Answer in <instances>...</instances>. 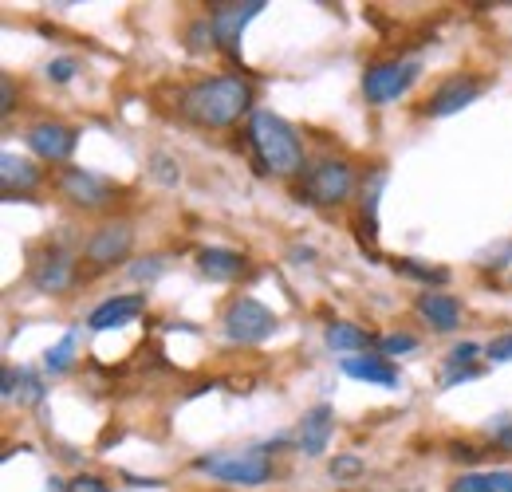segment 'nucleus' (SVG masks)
I'll list each match as a JSON object with an SVG mask.
<instances>
[{"label": "nucleus", "instance_id": "obj_4", "mask_svg": "<svg viewBox=\"0 0 512 492\" xmlns=\"http://www.w3.org/2000/svg\"><path fill=\"white\" fill-rule=\"evenodd\" d=\"M276 327H280L276 311L264 308L260 300H253V296H233L229 308H225V315H221V331H225V339L237 343V347L268 343V339L276 335Z\"/></svg>", "mask_w": 512, "mask_h": 492}, {"label": "nucleus", "instance_id": "obj_3", "mask_svg": "<svg viewBox=\"0 0 512 492\" xmlns=\"http://www.w3.org/2000/svg\"><path fill=\"white\" fill-rule=\"evenodd\" d=\"M197 473H209L213 481L221 485H233V489H260V485H272L276 477V465H272V453L264 445L256 449H225V453H205L193 461Z\"/></svg>", "mask_w": 512, "mask_h": 492}, {"label": "nucleus", "instance_id": "obj_31", "mask_svg": "<svg viewBox=\"0 0 512 492\" xmlns=\"http://www.w3.org/2000/svg\"><path fill=\"white\" fill-rule=\"evenodd\" d=\"M75 71H79V63L75 60H52L48 63V79H52V83H67V79H71V75H75Z\"/></svg>", "mask_w": 512, "mask_h": 492}, {"label": "nucleus", "instance_id": "obj_13", "mask_svg": "<svg viewBox=\"0 0 512 492\" xmlns=\"http://www.w3.org/2000/svg\"><path fill=\"white\" fill-rule=\"evenodd\" d=\"M40 185H44V170H40L32 158H24V154H16V150H4V154H0V193H4V201L28 197V193H36Z\"/></svg>", "mask_w": 512, "mask_h": 492}, {"label": "nucleus", "instance_id": "obj_24", "mask_svg": "<svg viewBox=\"0 0 512 492\" xmlns=\"http://www.w3.org/2000/svg\"><path fill=\"white\" fill-rule=\"evenodd\" d=\"M186 44H190V52H209V48H217V36H213L209 16H205V20H193L190 32H186Z\"/></svg>", "mask_w": 512, "mask_h": 492}, {"label": "nucleus", "instance_id": "obj_26", "mask_svg": "<svg viewBox=\"0 0 512 492\" xmlns=\"http://www.w3.org/2000/svg\"><path fill=\"white\" fill-rule=\"evenodd\" d=\"M150 162H154V178H158V182L178 185V178H182V174H178V166H174V158H170V154H154Z\"/></svg>", "mask_w": 512, "mask_h": 492}, {"label": "nucleus", "instance_id": "obj_29", "mask_svg": "<svg viewBox=\"0 0 512 492\" xmlns=\"http://www.w3.org/2000/svg\"><path fill=\"white\" fill-rule=\"evenodd\" d=\"M67 492H107V481L95 477V473H79L67 481Z\"/></svg>", "mask_w": 512, "mask_h": 492}, {"label": "nucleus", "instance_id": "obj_16", "mask_svg": "<svg viewBox=\"0 0 512 492\" xmlns=\"http://www.w3.org/2000/svg\"><path fill=\"white\" fill-rule=\"evenodd\" d=\"M245 268H249V260H245L237 248H201V252H197V272L209 276V280L229 284V280H237Z\"/></svg>", "mask_w": 512, "mask_h": 492}, {"label": "nucleus", "instance_id": "obj_25", "mask_svg": "<svg viewBox=\"0 0 512 492\" xmlns=\"http://www.w3.org/2000/svg\"><path fill=\"white\" fill-rule=\"evenodd\" d=\"M414 347H418V339H414V335H406V331L379 339V355H383V359H390V355H406V351H414Z\"/></svg>", "mask_w": 512, "mask_h": 492}, {"label": "nucleus", "instance_id": "obj_12", "mask_svg": "<svg viewBox=\"0 0 512 492\" xmlns=\"http://www.w3.org/2000/svg\"><path fill=\"white\" fill-rule=\"evenodd\" d=\"M130 248H134V225L130 221H107L91 233L87 241V264L95 268H111L119 260H127Z\"/></svg>", "mask_w": 512, "mask_h": 492}, {"label": "nucleus", "instance_id": "obj_20", "mask_svg": "<svg viewBox=\"0 0 512 492\" xmlns=\"http://www.w3.org/2000/svg\"><path fill=\"white\" fill-rule=\"evenodd\" d=\"M323 343L335 351V355H347L351 359V351H367L371 343H379L371 331H363L359 323H347V319H335V323H327V331H323Z\"/></svg>", "mask_w": 512, "mask_h": 492}, {"label": "nucleus", "instance_id": "obj_14", "mask_svg": "<svg viewBox=\"0 0 512 492\" xmlns=\"http://www.w3.org/2000/svg\"><path fill=\"white\" fill-rule=\"evenodd\" d=\"M142 311H146V296H142V292H130V296H115V300H107V304H99V308L91 311L87 327H91V331H111V327H127V323H134V319H138Z\"/></svg>", "mask_w": 512, "mask_h": 492}, {"label": "nucleus", "instance_id": "obj_11", "mask_svg": "<svg viewBox=\"0 0 512 492\" xmlns=\"http://www.w3.org/2000/svg\"><path fill=\"white\" fill-rule=\"evenodd\" d=\"M24 142H28V150H32L40 162L64 166V162H71V154H75V146H79V130L67 123H56V119H44V123L28 126Z\"/></svg>", "mask_w": 512, "mask_h": 492}, {"label": "nucleus", "instance_id": "obj_18", "mask_svg": "<svg viewBox=\"0 0 512 492\" xmlns=\"http://www.w3.org/2000/svg\"><path fill=\"white\" fill-rule=\"evenodd\" d=\"M414 311L434 327V331H453L457 323H461V304L449 296V292H422L418 300H414Z\"/></svg>", "mask_w": 512, "mask_h": 492}, {"label": "nucleus", "instance_id": "obj_2", "mask_svg": "<svg viewBox=\"0 0 512 492\" xmlns=\"http://www.w3.org/2000/svg\"><path fill=\"white\" fill-rule=\"evenodd\" d=\"M249 146H253L256 162L268 178H304V170L312 166L304 154V142L296 134V126L272 111H253L249 119Z\"/></svg>", "mask_w": 512, "mask_h": 492}, {"label": "nucleus", "instance_id": "obj_17", "mask_svg": "<svg viewBox=\"0 0 512 492\" xmlns=\"http://www.w3.org/2000/svg\"><path fill=\"white\" fill-rule=\"evenodd\" d=\"M343 374L359 378L367 386H386V390L398 386V367L383 355H351V359H343Z\"/></svg>", "mask_w": 512, "mask_h": 492}, {"label": "nucleus", "instance_id": "obj_8", "mask_svg": "<svg viewBox=\"0 0 512 492\" xmlns=\"http://www.w3.org/2000/svg\"><path fill=\"white\" fill-rule=\"evenodd\" d=\"M260 8H264V0H217V4H209V24L217 36V48L229 60H241V36H245L249 20L260 16Z\"/></svg>", "mask_w": 512, "mask_h": 492}, {"label": "nucleus", "instance_id": "obj_33", "mask_svg": "<svg viewBox=\"0 0 512 492\" xmlns=\"http://www.w3.org/2000/svg\"><path fill=\"white\" fill-rule=\"evenodd\" d=\"M493 441H497V449L512 453V422H501V426H497V433H493Z\"/></svg>", "mask_w": 512, "mask_h": 492}, {"label": "nucleus", "instance_id": "obj_7", "mask_svg": "<svg viewBox=\"0 0 512 492\" xmlns=\"http://www.w3.org/2000/svg\"><path fill=\"white\" fill-rule=\"evenodd\" d=\"M422 75V63L418 60H383V63H371L363 71V99L371 107H386L394 99H402L414 79Z\"/></svg>", "mask_w": 512, "mask_h": 492}, {"label": "nucleus", "instance_id": "obj_23", "mask_svg": "<svg viewBox=\"0 0 512 492\" xmlns=\"http://www.w3.org/2000/svg\"><path fill=\"white\" fill-rule=\"evenodd\" d=\"M71 359H75V335H64L48 355H44V367L52 370V374H64L71 367Z\"/></svg>", "mask_w": 512, "mask_h": 492}, {"label": "nucleus", "instance_id": "obj_19", "mask_svg": "<svg viewBox=\"0 0 512 492\" xmlns=\"http://www.w3.org/2000/svg\"><path fill=\"white\" fill-rule=\"evenodd\" d=\"M331 433H335V414H331V406H312V410L300 418V449H304L308 457H323Z\"/></svg>", "mask_w": 512, "mask_h": 492}, {"label": "nucleus", "instance_id": "obj_32", "mask_svg": "<svg viewBox=\"0 0 512 492\" xmlns=\"http://www.w3.org/2000/svg\"><path fill=\"white\" fill-rule=\"evenodd\" d=\"M130 272H134V276H138V280H154V276H158V272H162V256H150V260H146V264H134V268H130Z\"/></svg>", "mask_w": 512, "mask_h": 492}, {"label": "nucleus", "instance_id": "obj_30", "mask_svg": "<svg viewBox=\"0 0 512 492\" xmlns=\"http://www.w3.org/2000/svg\"><path fill=\"white\" fill-rule=\"evenodd\" d=\"M363 473V461L359 457H339V461H331V477L335 481H347V477H359Z\"/></svg>", "mask_w": 512, "mask_h": 492}, {"label": "nucleus", "instance_id": "obj_21", "mask_svg": "<svg viewBox=\"0 0 512 492\" xmlns=\"http://www.w3.org/2000/svg\"><path fill=\"white\" fill-rule=\"evenodd\" d=\"M446 492H512L509 469H493V473H461Z\"/></svg>", "mask_w": 512, "mask_h": 492}, {"label": "nucleus", "instance_id": "obj_5", "mask_svg": "<svg viewBox=\"0 0 512 492\" xmlns=\"http://www.w3.org/2000/svg\"><path fill=\"white\" fill-rule=\"evenodd\" d=\"M56 193L64 197L67 205L83 209V213H107L119 201V185L103 174H91L83 166H64L56 174Z\"/></svg>", "mask_w": 512, "mask_h": 492}, {"label": "nucleus", "instance_id": "obj_35", "mask_svg": "<svg viewBox=\"0 0 512 492\" xmlns=\"http://www.w3.org/2000/svg\"><path fill=\"white\" fill-rule=\"evenodd\" d=\"M453 457H457V461H477L481 449H477V445H453Z\"/></svg>", "mask_w": 512, "mask_h": 492}, {"label": "nucleus", "instance_id": "obj_6", "mask_svg": "<svg viewBox=\"0 0 512 492\" xmlns=\"http://www.w3.org/2000/svg\"><path fill=\"white\" fill-rule=\"evenodd\" d=\"M355 193V170L343 158H320L304 170V185H300V201L312 205H347Z\"/></svg>", "mask_w": 512, "mask_h": 492}, {"label": "nucleus", "instance_id": "obj_1", "mask_svg": "<svg viewBox=\"0 0 512 492\" xmlns=\"http://www.w3.org/2000/svg\"><path fill=\"white\" fill-rule=\"evenodd\" d=\"M256 91L241 75H213L197 79L178 95V115L197 130H229L245 115L253 119Z\"/></svg>", "mask_w": 512, "mask_h": 492}, {"label": "nucleus", "instance_id": "obj_22", "mask_svg": "<svg viewBox=\"0 0 512 492\" xmlns=\"http://www.w3.org/2000/svg\"><path fill=\"white\" fill-rule=\"evenodd\" d=\"M394 268H398L402 276H414V280H422V284H446V280H449L446 268H430V264H418L414 256H402V260H394Z\"/></svg>", "mask_w": 512, "mask_h": 492}, {"label": "nucleus", "instance_id": "obj_9", "mask_svg": "<svg viewBox=\"0 0 512 492\" xmlns=\"http://www.w3.org/2000/svg\"><path fill=\"white\" fill-rule=\"evenodd\" d=\"M79 280V268H75V256L64 252V248L48 245L40 252H32L28 260V284L44 296H64L67 288H75Z\"/></svg>", "mask_w": 512, "mask_h": 492}, {"label": "nucleus", "instance_id": "obj_34", "mask_svg": "<svg viewBox=\"0 0 512 492\" xmlns=\"http://www.w3.org/2000/svg\"><path fill=\"white\" fill-rule=\"evenodd\" d=\"M16 111V83H12V75H4V115H12Z\"/></svg>", "mask_w": 512, "mask_h": 492}, {"label": "nucleus", "instance_id": "obj_27", "mask_svg": "<svg viewBox=\"0 0 512 492\" xmlns=\"http://www.w3.org/2000/svg\"><path fill=\"white\" fill-rule=\"evenodd\" d=\"M485 359H489V363H512V335H497V339L485 347Z\"/></svg>", "mask_w": 512, "mask_h": 492}, {"label": "nucleus", "instance_id": "obj_15", "mask_svg": "<svg viewBox=\"0 0 512 492\" xmlns=\"http://www.w3.org/2000/svg\"><path fill=\"white\" fill-rule=\"evenodd\" d=\"M0 394H4V402H20V406L28 410V406H40V402L48 398V386H44V378H40L36 370L4 367V386H0Z\"/></svg>", "mask_w": 512, "mask_h": 492}, {"label": "nucleus", "instance_id": "obj_28", "mask_svg": "<svg viewBox=\"0 0 512 492\" xmlns=\"http://www.w3.org/2000/svg\"><path fill=\"white\" fill-rule=\"evenodd\" d=\"M477 355H481V347H477V343H457V347L449 351V367H473V363H477Z\"/></svg>", "mask_w": 512, "mask_h": 492}, {"label": "nucleus", "instance_id": "obj_10", "mask_svg": "<svg viewBox=\"0 0 512 492\" xmlns=\"http://www.w3.org/2000/svg\"><path fill=\"white\" fill-rule=\"evenodd\" d=\"M485 87H489L485 79L457 71V75H449V79H442V83L434 87V95L426 99V115H430V119H449V115L465 111L469 103H477V99L485 95Z\"/></svg>", "mask_w": 512, "mask_h": 492}]
</instances>
